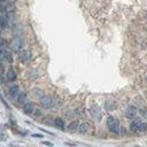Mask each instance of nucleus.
<instances>
[{
  "label": "nucleus",
  "mask_w": 147,
  "mask_h": 147,
  "mask_svg": "<svg viewBox=\"0 0 147 147\" xmlns=\"http://www.w3.org/2000/svg\"><path fill=\"white\" fill-rule=\"evenodd\" d=\"M107 127L108 130L111 132V133H115V134H119L121 132V124H119V121L114 117V116H109L107 118Z\"/></svg>",
  "instance_id": "nucleus-1"
},
{
  "label": "nucleus",
  "mask_w": 147,
  "mask_h": 147,
  "mask_svg": "<svg viewBox=\"0 0 147 147\" xmlns=\"http://www.w3.org/2000/svg\"><path fill=\"white\" fill-rule=\"evenodd\" d=\"M23 46H24V42H23V39L21 37H14L10 41V48L14 52L20 53L21 51H23Z\"/></svg>",
  "instance_id": "nucleus-2"
},
{
  "label": "nucleus",
  "mask_w": 147,
  "mask_h": 147,
  "mask_svg": "<svg viewBox=\"0 0 147 147\" xmlns=\"http://www.w3.org/2000/svg\"><path fill=\"white\" fill-rule=\"evenodd\" d=\"M78 132L82 133V134H90L93 132V125L88 122H84V123H80L79 124V127H78Z\"/></svg>",
  "instance_id": "nucleus-3"
},
{
  "label": "nucleus",
  "mask_w": 147,
  "mask_h": 147,
  "mask_svg": "<svg viewBox=\"0 0 147 147\" xmlns=\"http://www.w3.org/2000/svg\"><path fill=\"white\" fill-rule=\"evenodd\" d=\"M0 60L1 61H5L7 63H11L13 62V56H11L10 52L7 49V47L0 49Z\"/></svg>",
  "instance_id": "nucleus-4"
},
{
  "label": "nucleus",
  "mask_w": 147,
  "mask_h": 147,
  "mask_svg": "<svg viewBox=\"0 0 147 147\" xmlns=\"http://www.w3.org/2000/svg\"><path fill=\"white\" fill-rule=\"evenodd\" d=\"M90 113H91L92 117H93L95 121H98V122L101 121V118H102V113H101V110H100V108H99L98 106H95V105L92 106L91 109H90Z\"/></svg>",
  "instance_id": "nucleus-5"
},
{
  "label": "nucleus",
  "mask_w": 147,
  "mask_h": 147,
  "mask_svg": "<svg viewBox=\"0 0 147 147\" xmlns=\"http://www.w3.org/2000/svg\"><path fill=\"white\" fill-rule=\"evenodd\" d=\"M40 105H41L42 108L48 109V108H51L53 106V99L51 96H48V95H42L40 98Z\"/></svg>",
  "instance_id": "nucleus-6"
},
{
  "label": "nucleus",
  "mask_w": 147,
  "mask_h": 147,
  "mask_svg": "<svg viewBox=\"0 0 147 147\" xmlns=\"http://www.w3.org/2000/svg\"><path fill=\"white\" fill-rule=\"evenodd\" d=\"M18 59H20V61L23 62V63H26L28 61H30V59H31V53H30V51H28V49L21 51V52L18 53Z\"/></svg>",
  "instance_id": "nucleus-7"
},
{
  "label": "nucleus",
  "mask_w": 147,
  "mask_h": 147,
  "mask_svg": "<svg viewBox=\"0 0 147 147\" xmlns=\"http://www.w3.org/2000/svg\"><path fill=\"white\" fill-rule=\"evenodd\" d=\"M140 124H141V121H138V119L133 121V122L130 124V130H131V132L134 133V134H139V133H141Z\"/></svg>",
  "instance_id": "nucleus-8"
},
{
  "label": "nucleus",
  "mask_w": 147,
  "mask_h": 147,
  "mask_svg": "<svg viewBox=\"0 0 147 147\" xmlns=\"http://www.w3.org/2000/svg\"><path fill=\"white\" fill-rule=\"evenodd\" d=\"M137 108L134 106H129L126 109H125V116L127 118H134L137 116Z\"/></svg>",
  "instance_id": "nucleus-9"
},
{
  "label": "nucleus",
  "mask_w": 147,
  "mask_h": 147,
  "mask_svg": "<svg viewBox=\"0 0 147 147\" xmlns=\"http://www.w3.org/2000/svg\"><path fill=\"white\" fill-rule=\"evenodd\" d=\"M8 25V15L6 13L0 14V30L6 29Z\"/></svg>",
  "instance_id": "nucleus-10"
},
{
  "label": "nucleus",
  "mask_w": 147,
  "mask_h": 147,
  "mask_svg": "<svg viewBox=\"0 0 147 147\" xmlns=\"http://www.w3.org/2000/svg\"><path fill=\"white\" fill-rule=\"evenodd\" d=\"M20 87L17 86V85H13V86H10L9 87V95L11 96V98H14V99H17V96L20 95Z\"/></svg>",
  "instance_id": "nucleus-11"
},
{
  "label": "nucleus",
  "mask_w": 147,
  "mask_h": 147,
  "mask_svg": "<svg viewBox=\"0 0 147 147\" xmlns=\"http://www.w3.org/2000/svg\"><path fill=\"white\" fill-rule=\"evenodd\" d=\"M33 110H34V107H33V105H32L31 102H26L25 105H23V111H24L25 114L30 115V114L33 113Z\"/></svg>",
  "instance_id": "nucleus-12"
},
{
  "label": "nucleus",
  "mask_w": 147,
  "mask_h": 147,
  "mask_svg": "<svg viewBox=\"0 0 147 147\" xmlns=\"http://www.w3.org/2000/svg\"><path fill=\"white\" fill-rule=\"evenodd\" d=\"M6 78L9 80V82H14L16 79V72L14 71V69L9 68L7 70V74H6Z\"/></svg>",
  "instance_id": "nucleus-13"
},
{
  "label": "nucleus",
  "mask_w": 147,
  "mask_h": 147,
  "mask_svg": "<svg viewBox=\"0 0 147 147\" xmlns=\"http://www.w3.org/2000/svg\"><path fill=\"white\" fill-rule=\"evenodd\" d=\"M78 127H79V121H72L68 125V131H70V132L78 131Z\"/></svg>",
  "instance_id": "nucleus-14"
},
{
  "label": "nucleus",
  "mask_w": 147,
  "mask_h": 147,
  "mask_svg": "<svg viewBox=\"0 0 147 147\" xmlns=\"http://www.w3.org/2000/svg\"><path fill=\"white\" fill-rule=\"evenodd\" d=\"M54 126L57 127L59 130H64V122H63V119L60 118V117H56L54 119Z\"/></svg>",
  "instance_id": "nucleus-15"
},
{
  "label": "nucleus",
  "mask_w": 147,
  "mask_h": 147,
  "mask_svg": "<svg viewBox=\"0 0 147 147\" xmlns=\"http://www.w3.org/2000/svg\"><path fill=\"white\" fill-rule=\"evenodd\" d=\"M16 100H17V102H18L20 105H25V103H26V94H25L24 92H21Z\"/></svg>",
  "instance_id": "nucleus-16"
},
{
  "label": "nucleus",
  "mask_w": 147,
  "mask_h": 147,
  "mask_svg": "<svg viewBox=\"0 0 147 147\" xmlns=\"http://www.w3.org/2000/svg\"><path fill=\"white\" fill-rule=\"evenodd\" d=\"M140 130H141V132H145V131H147V123H145V122H141V124H140Z\"/></svg>",
  "instance_id": "nucleus-17"
},
{
  "label": "nucleus",
  "mask_w": 147,
  "mask_h": 147,
  "mask_svg": "<svg viewBox=\"0 0 147 147\" xmlns=\"http://www.w3.org/2000/svg\"><path fill=\"white\" fill-rule=\"evenodd\" d=\"M2 48H6V42L2 39V37L0 36V49H2Z\"/></svg>",
  "instance_id": "nucleus-18"
},
{
  "label": "nucleus",
  "mask_w": 147,
  "mask_h": 147,
  "mask_svg": "<svg viewBox=\"0 0 147 147\" xmlns=\"http://www.w3.org/2000/svg\"><path fill=\"white\" fill-rule=\"evenodd\" d=\"M33 137H40V138H41L42 136H41V134H33Z\"/></svg>",
  "instance_id": "nucleus-19"
}]
</instances>
